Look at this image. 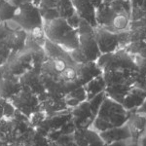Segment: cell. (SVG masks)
Listing matches in <instances>:
<instances>
[{
  "mask_svg": "<svg viewBox=\"0 0 146 146\" xmlns=\"http://www.w3.org/2000/svg\"><path fill=\"white\" fill-rule=\"evenodd\" d=\"M43 29L46 39L58 45L67 53L78 48V29L70 27L66 19L58 17L45 21Z\"/></svg>",
  "mask_w": 146,
  "mask_h": 146,
  "instance_id": "1",
  "label": "cell"
},
{
  "mask_svg": "<svg viewBox=\"0 0 146 146\" xmlns=\"http://www.w3.org/2000/svg\"><path fill=\"white\" fill-rule=\"evenodd\" d=\"M133 111L135 110L125 109L121 103L105 96L92 126H94L95 131L100 133L116 127H121L128 122Z\"/></svg>",
  "mask_w": 146,
  "mask_h": 146,
  "instance_id": "2",
  "label": "cell"
},
{
  "mask_svg": "<svg viewBox=\"0 0 146 146\" xmlns=\"http://www.w3.org/2000/svg\"><path fill=\"white\" fill-rule=\"evenodd\" d=\"M78 48L70 52L69 55L76 63L96 62L101 56L95 37L94 27L85 20L80 21L78 27Z\"/></svg>",
  "mask_w": 146,
  "mask_h": 146,
  "instance_id": "3",
  "label": "cell"
},
{
  "mask_svg": "<svg viewBox=\"0 0 146 146\" xmlns=\"http://www.w3.org/2000/svg\"><path fill=\"white\" fill-rule=\"evenodd\" d=\"M96 18L98 27L115 33L129 30L131 23V16L126 11L112 3L104 2L96 8Z\"/></svg>",
  "mask_w": 146,
  "mask_h": 146,
  "instance_id": "4",
  "label": "cell"
},
{
  "mask_svg": "<svg viewBox=\"0 0 146 146\" xmlns=\"http://www.w3.org/2000/svg\"><path fill=\"white\" fill-rule=\"evenodd\" d=\"M98 66L102 72L116 71V70H135L136 65L133 60V56L129 55L124 48L118 49L113 53L102 54L96 60Z\"/></svg>",
  "mask_w": 146,
  "mask_h": 146,
  "instance_id": "5",
  "label": "cell"
},
{
  "mask_svg": "<svg viewBox=\"0 0 146 146\" xmlns=\"http://www.w3.org/2000/svg\"><path fill=\"white\" fill-rule=\"evenodd\" d=\"M13 20L27 33L37 28H42L44 25V20L39 7L32 1H28L17 7Z\"/></svg>",
  "mask_w": 146,
  "mask_h": 146,
  "instance_id": "6",
  "label": "cell"
},
{
  "mask_svg": "<svg viewBox=\"0 0 146 146\" xmlns=\"http://www.w3.org/2000/svg\"><path fill=\"white\" fill-rule=\"evenodd\" d=\"M94 30H95L96 43H98L101 55L113 53L131 43L129 30L115 33L100 27H95Z\"/></svg>",
  "mask_w": 146,
  "mask_h": 146,
  "instance_id": "7",
  "label": "cell"
},
{
  "mask_svg": "<svg viewBox=\"0 0 146 146\" xmlns=\"http://www.w3.org/2000/svg\"><path fill=\"white\" fill-rule=\"evenodd\" d=\"M16 109L27 117H29L33 112L37 111L40 106L39 96L33 92L22 89L18 94L9 98Z\"/></svg>",
  "mask_w": 146,
  "mask_h": 146,
  "instance_id": "8",
  "label": "cell"
},
{
  "mask_svg": "<svg viewBox=\"0 0 146 146\" xmlns=\"http://www.w3.org/2000/svg\"><path fill=\"white\" fill-rule=\"evenodd\" d=\"M72 121L76 129H88L93 125L96 117L91 110L89 101H83L76 107L72 108L71 111Z\"/></svg>",
  "mask_w": 146,
  "mask_h": 146,
  "instance_id": "9",
  "label": "cell"
},
{
  "mask_svg": "<svg viewBox=\"0 0 146 146\" xmlns=\"http://www.w3.org/2000/svg\"><path fill=\"white\" fill-rule=\"evenodd\" d=\"M74 140L78 146H106L100 133L90 129H76L73 133Z\"/></svg>",
  "mask_w": 146,
  "mask_h": 146,
  "instance_id": "10",
  "label": "cell"
},
{
  "mask_svg": "<svg viewBox=\"0 0 146 146\" xmlns=\"http://www.w3.org/2000/svg\"><path fill=\"white\" fill-rule=\"evenodd\" d=\"M77 81L80 86H85L87 83L96 78V76L102 75V70L98 66L96 62L86 63H76Z\"/></svg>",
  "mask_w": 146,
  "mask_h": 146,
  "instance_id": "11",
  "label": "cell"
},
{
  "mask_svg": "<svg viewBox=\"0 0 146 146\" xmlns=\"http://www.w3.org/2000/svg\"><path fill=\"white\" fill-rule=\"evenodd\" d=\"M76 14L82 20L88 22L94 28L98 27L96 18V9L90 0H71Z\"/></svg>",
  "mask_w": 146,
  "mask_h": 146,
  "instance_id": "12",
  "label": "cell"
},
{
  "mask_svg": "<svg viewBox=\"0 0 146 146\" xmlns=\"http://www.w3.org/2000/svg\"><path fill=\"white\" fill-rule=\"evenodd\" d=\"M135 70H116L103 72L102 76L106 86L115 84H125L133 86Z\"/></svg>",
  "mask_w": 146,
  "mask_h": 146,
  "instance_id": "13",
  "label": "cell"
},
{
  "mask_svg": "<svg viewBox=\"0 0 146 146\" xmlns=\"http://www.w3.org/2000/svg\"><path fill=\"white\" fill-rule=\"evenodd\" d=\"M127 124L131 131V139L135 142H138L141 136L146 133V115L133 111L129 116Z\"/></svg>",
  "mask_w": 146,
  "mask_h": 146,
  "instance_id": "14",
  "label": "cell"
},
{
  "mask_svg": "<svg viewBox=\"0 0 146 146\" xmlns=\"http://www.w3.org/2000/svg\"><path fill=\"white\" fill-rule=\"evenodd\" d=\"M101 139L104 141L106 144H109L114 141H121V140H128L131 139V135L129 131L128 124H125L121 127L109 129L107 131L98 133Z\"/></svg>",
  "mask_w": 146,
  "mask_h": 146,
  "instance_id": "15",
  "label": "cell"
},
{
  "mask_svg": "<svg viewBox=\"0 0 146 146\" xmlns=\"http://www.w3.org/2000/svg\"><path fill=\"white\" fill-rule=\"evenodd\" d=\"M146 100V91L133 87L129 94L124 98L122 105L127 110H135L142 105Z\"/></svg>",
  "mask_w": 146,
  "mask_h": 146,
  "instance_id": "16",
  "label": "cell"
},
{
  "mask_svg": "<svg viewBox=\"0 0 146 146\" xmlns=\"http://www.w3.org/2000/svg\"><path fill=\"white\" fill-rule=\"evenodd\" d=\"M131 88H133V86H129V85L115 84V85H110V86H106L104 92L106 96L122 104L124 98H126V96L129 94V92L131 91Z\"/></svg>",
  "mask_w": 146,
  "mask_h": 146,
  "instance_id": "17",
  "label": "cell"
},
{
  "mask_svg": "<svg viewBox=\"0 0 146 146\" xmlns=\"http://www.w3.org/2000/svg\"><path fill=\"white\" fill-rule=\"evenodd\" d=\"M85 90H86L87 94V100H90L94 96L98 95L101 92H104L105 88H106V84L103 79L102 75L96 76V78L91 80L89 83H87L84 86Z\"/></svg>",
  "mask_w": 146,
  "mask_h": 146,
  "instance_id": "18",
  "label": "cell"
},
{
  "mask_svg": "<svg viewBox=\"0 0 146 146\" xmlns=\"http://www.w3.org/2000/svg\"><path fill=\"white\" fill-rule=\"evenodd\" d=\"M16 8L17 7L12 5L8 0L0 1V23L12 20L14 17V14H15Z\"/></svg>",
  "mask_w": 146,
  "mask_h": 146,
  "instance_id": "19",
  "label": "cell"
},
{
  "mask_svg": "<svg viewBox=\"0 0 146 146\" xmlns=\"http://www.w3.org/2000/svg\"><path fill=\"white\" fill-rule=\"evenodd\" d=\"M56 10L58 12L60 17L63 19H68L75 13V9L71 0H58Z\"/></svg>",
  "mask_w": 146,
  "mask_h": 146,
  "instance_id": "20",
  "label": "cell"
},
{
  "mask_svg": "<svg viewBox=\"0 0 146 146\" xmlns=\"http://www.w3.org/2000/svg\"><path fill=\"white\" fill-rule=\"evenodd\" d=\"M105 96H106L105 92H101V93H100L98 95L94 96L93 98H91L90 100H88L89 104H90V107H91V110L95 117H96V115H98V110H100V108L101 106V104H102L103 100H104Z\"/></svg>",
  "mask_w": 146,
  "mask_h": 146,
  "instance_id": "21",
  "label": "cell"
},
{
  "mask_svg": "<svg viewBox=\"0 0 146 146\" xmlns=\"http://www.w3.org/2000/svg\"><path fill=\"white\" fill-rule=\"evenodd\" d=\"M65 96L76 98V100H80L81 102H83V101L87 100V94H86V90H85L84 86L78 87V88L74 89V90H72V91H70L69 93L65 95Z\"/></svg>",
  "mask_w": 146,
  "mask_h": 146,
  "instance_id": "22",
  "label": "cell"
},
{
  "mask_svg": "<svg viewBox=\"0 0 146 146\" xmlns=\"http://www.w3.org/2000/svg\"><path fill=\"white\" fill-rule=\"evenodd\" d=\"M133 87H135V88L146 91V76L145 75L141 74V73H139L138 71H135Z\"/></svg>",
  "mask_w": 146,
  "mask_h": 146,
  "instance_id": "23",
  "label": "cell"
},
{
  "mask_svg": "<svg viewBox=\"0 0 146 146\" xmlns=\"http://www.w3.org/2000/svg\"><path fill=\"white\" fill-rule=\"evenodd\" d=\"M133 60H135L137 71L146 76V58H141L139 56H133Z\"/></svg>",
  "mask_w": 146,
  "mask_h": 146,
  "instance_id": "24",
  "label": "cell"
},
{
  "mask_svg": "<svg viewBox=\"0 0 146 146\" xmlns=\"http://www.w3.org/2000/svg\"><path fill=\"white\" fill-rule=\"evenodd\" d=\"M112 3L113 5L117 6V7H120L122 8L123 10H125L127 13L131 16V0H114V1L110 2Z\"/></svg>",
  "mask_w": 146,
  "mask_h": 146,
  "instance_id": "25",
  "label": "cell"
},
{
  "mask_svg": "<svg viewBox=\"0 0 146 146\" xmlns=\"http://www.w3.org/2000/svg\"><path fill=\"white\" fill-rule=\"evenodd\" d=\"M146 12L142 10L141 8H131V22H135V21H139L140 19L144 18Z\"/></svg>",
  "mask_w": 146,
  "mask_h": 146,
  "instance_id": "26",
  "label": "cell"
},
{
  "mask_svg": "<svg viewBox=\"0 0 146 146\" xmlns=\"http://www.w3.org/2000/svg\"><path fill=\"white\" fill-rule=\"evenodd\" d=\"M66 21H67L68 25H69L72 28H74V29H78V27H79L80 21H81V18H80L79 16L76 14V12H75V13L73 14L71 17H69L68 19H66Z\"/></svg>",
  "mask_w": 146,
  "mask_h": 146,
  "instance_id": "27",
  "label": "cell"
},
{
  "mask_svg": "<svg viewBox=\"0 0 146 146\" xmlns=\"http://www.w3.org/2000/svg\"><path fill=\"white\" fill-rule=\"evenodd\" d=\"M8 1L15 7H19V6L23 5V4L27 3L28 1H31V0H8Z\"/></svg>",
  "mask_w": 146,
  "mask_h": 146,
  "instance_id": "28",
  "label": "cell"
},
{
  "mask_svg": "<svg viewBox=\"0 0 146 146\" xmlns=\"http://www.w3.org/2000/svg\"><path fill=\"white\" fill-rule=\"evenodd\" d=\"M135 112H136V113H139V114L146 115V100H144V102L142 103V105L138 107Z\"/></svg>",
  "mask_w": 146,
  "mask_h": 146,
  "instance_id": "29",
  "label": "cell"
},
{
  "mask_svg": "<svg viewBox=\"0 0 146 146\" xmlns=\"http://www.w3.org/2000/svg\"><path fill=\"white\" fill-rule=\"evenodd\" d=\"M131 8H140L143 3V0H131Z\"/></svg>",
  "mask_w": 146,
  "mask_h": 146,
  "instance_id": "30",
  "label": "cell"
},
{
  "mask_svg": "<svg viewBox=\"0 0 146 146\" xmlns=\"http://www.w3.org/2000/svg\"><path fill=\"white\" fill-rule=\"evenodd\" d=\"M106 146H128L126 140H121V141H114L109 144H106Z\"/></svg>",
  "mask_w": 146,
  "mask_h": 146,
  "instance_id": "31",
  "label": "cell"
},
{
  "mask_svg": "<svg viewBox=\"0 0 146 146\" xmlns=\"http://www.w3.org/2000/svg\"><path fill=\"white\" fill-rule=\"evenodd\" d=\"M138 144L139 146H146V133L141 136V138L138 141Z\"/></svg>",
  "mask_w": 146,
  "mask_h": 146,
  "instance_id": "32",
  "label": "cell"
},
{
  "mask_svg": "<svg viewBox=\"0 0 146 146\" xmlns=\"http://www.w3.org/2000/svg\"><path fill=\"white\" fill-rule=\"evenodd\" d=\"M140 8L146 12V0H143V3H142V5H141Z\"/></svg>",
  "mask_w": 146,
  "mask_h": 146,
  "instance_id": "33",
  "label": "cell"
},
{
  "mask_svg": "<svg viewBox=\"0 0 146 146\" xmlns=\"http://www.w3.org/2000/svg\"><path fill=\"white\" fill-rule=\"evenodd\" d=\"M128 146H139V144H138V142H135V141H133V143L129 144Z\"/></svg>",
  "mask_w": 146,
  "mask_h": 146,
  "instance_id": "34",
  "label": "cell"
},
{
  "mask_svg": "<svg viewBox=\"0 0 146 146\" xmlns=\"http://www.w3.org/2000/svg\"><path fill=\"white\" fill-rule=\"evenodd\" d=\"M112 1H114V0H103L104 3H110V2H112Z\"/></svg>",
  "mask_w": 146,
  "mask_h": 146,
  "instance_id": "35",
  "label": "cell"
},
{
  "mask_svg": "<svg viewBox=\"0 0 146 146\" xmlns=\"http://www.w3.org/2000/svg\"><path fill=\"white\" fill-rule=\"evenodd\" d=\"M144 18L146 19V13H145V16H144Z\"/></svg>",
  "mask_w": 146,
  "mask_h": 146,
  "instance_id": "36",
  "label": "cell"
},
{
  "mask_svg": "<svg viewBox=\"0 0 146 146\" xmlns=\"http://www.w3.org/2000/svg\"><path fill=\"white\" fill-rule=\"evenodd\" d=\"M0 1H2V0H0Z\"/></svg>",
  "mask_w": 146,
  "mask_h": 146,
  "instance_id": "37",
  "label": "cell"
}]
</instances>
